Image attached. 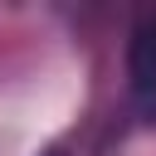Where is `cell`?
<instances>
[{
  "instance_id": "cell-1",
  "label": "cell",
  "mask_w": 156,
  "mask_h": 156,
  "mask_svg": "<svg viewBox=\"0 0 156 156\" xmlns=\"http://www.w3.org/2000/svg\"><path fill=\"white\" fill-rule=\"evenodd\" d=\"M127 73L136 93H156V15H141L127 39Z\"/></svg>"
}]
</instances>
